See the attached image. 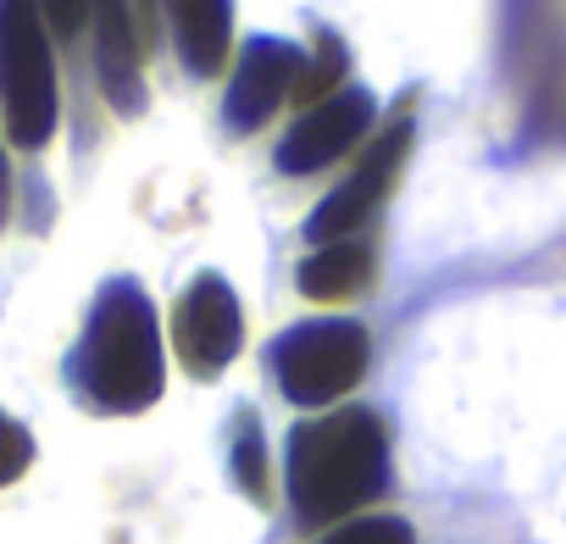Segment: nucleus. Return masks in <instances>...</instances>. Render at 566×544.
Wrapping results in <instances>:
<instances>
[{"label":"nucleus","instance_id":"nucleus-1","mask_svg":"<svg viewBox=\"0 0 566 544\" xmlns=\"http://www.w3.org/2000/svg\"><path fill=\"white\" fill-rule=\"evenodd\" d=\"M67 389L95 417L150 411L167 389L161 323L139 279H106L90 301L84 334L67 351Z\"/></svg>","mask_w":566,"mask_h":544},{"label":"nucleus","instance_id":"nucleus-17","mask_svg":"<svg viewBox=\"0 0 566 544\" xmlns=\"http://www.w3.org/2000/svg\"><path fill=\"white\" fill-rule=\"evenodd\" d=\"M134 23H139V40H150V29H156V0H134Z\"/></svg>","mask_w":566,"mask_h":544},{"label":"nucleus","instance_id":"nucleus-11","mask_svg":"<svg viewBox=\"0 0 566 544\" xmlns=\"http://www.w3.org/2000/svg\"><path fill=\"white\" fill-rule=\"evenodd\" d=\"M373 272H378V255L367 239H339V244H317L301 272H295V284L306 301H345V295H361L373 284Z\"/></svg>","mask_w":566,"mask_h":544},{"label":"nucleus","instance_id":"nucleus-6","mask_svg":"<svg viewBox=\"0 0 566 544\" xmlns=\"http://www.w3.org/2000/svg\"><path fill=\"white\" fill-rule=\"evenodd\" d=\"M172 345H178V362L189 378H217L233 367V356L244 345V312H239L233 284L217 266L195 272L184 284V295L172 306Z\"/></svg>","mask_w":566,"mask_h":544},{"label":"nucleus","instance_id":"nucleus-7","mask_svg":"<svg viewBox=\"0 0 566 544\" xmlns=\"http://www.w3.org/2000/svg\"><path fill=\"white\" fill-rule=\"evenodd\" d=\"M373 123H378L373 90L367 84H345V90H334L328 101H317V106H306L295 117V128L283 134L277 150H272V167L283 178H312V172L334 167Z\"/></svg>","mask_w":566,"mask_h":544},{"label":"nucleus","instance_id":"nucleus-13","mask_svg":"<svg viewBox=\"0 0 566 544\" xmlns=\"http://www.w3.org/2000/svg\"><path fill=\"white\" fill-rule=\"evenodd\" d=\"M345 67H350L345 40H339L334 29H317V56H312V62L301 67V79H295V101H301V112L317 106V101H328L334 90H345Z\"/></svg>","mask_w":566,"mask_h":544},{"label":"nucleus","instance_id":"nucleus-12","mask_svg":"<svg viewBox=\"0 0 566 544\" xmlns=\"http://www.w3.org/2000/svg\"><path fill=\"white\" fill-rule=\"evenodd\" d=\"M228 478L239 483V494H244L250 505H266V500H272L266 433H261L255 406H233V422H228Z\"/></svg>","mask_w":566,"mask_h":544},{"label":"nucleus","instance_id":"nucleus-2","mask_svg":"<svg viewBox=\"0 0 566 544\" xmlns=\"http://www.w3.org/2000/svg\"><path fill=\"white\" fill-rule=\"evenodd\" d=\"M283 478L301 527H328L356 516L389 489V428L373 406H339L328 417L295 422L283 444Z\"/></svg>","mask_w":566,"mask_h":544},{"label":"nucleus","instance_id":"nucleus-15","mask_svg":"<svg viewBox=\"0 0 566 544\" xmlns=\"http://www.w3.org/2000/svg\"><path fill=\"white\" fill-rule=\"evenodd\" d=\"M29 467H34V433H29L7 406H0V489L18 483Z\"/></svg>","mask_w":566,"mask_h":544},{"label":"nucleus","instance_id":"nucleus-16","mask_svg":"<svg viewBox=\"0 0 566 544\" xmlns=\"http://www.w3.org/2000/svg\"><path fill=\"white\" fill-rule=\"evenodd\" d=\"M34 7H40L45 29H51V34H62V40H73V34H78V23L90 18V0H34Z\"/></svg>","mask_w":566,"mask_h":544},{"label":"nucleus","instance_id":"nucleus-3","mask_svg":"<svg viewBox=\"0 0 566 544\" xmlns=\"http://www.w3.org/2000/svg\"><path fill=\"white\" fill-rule=\"evenodd\" d=\"M0 123L18 150L56 139V51L34 0H0Z\"/></svg>","mask_w":566,"mask_h":544},{"label":"nucleus","instance_id":"nucleus-8","mask_svg":"<svg viewBox=\"0 0 566 544\" xmlns=\"http://www.w3.org/2000/svg\"><path fill=\"white\" fill-rule=\"evenodd\" d=\"M301 67H306V51L295 40L250 34L244 51H239V62H233L228 95H222V134L228 139H250L255 128H266V117L290 101Z\"/></svg>","mask_w":566,"mask_h":544},{"label":"nucleus","instance_id":"nucleus-9","mask_svg":"<svg viewBox=\"0 0 566 544\" xmlns=\"http://www.w3.org/2000/svg\"><path fill=\"white\" fill-rule=\"evenodd\" d=\"M95 18V84L117 117L145 112V40L134 23V0H90Z\"/></svg>","mask_w":566,"mask_h":544},{"label":"nucleus","instance_id":"nucleus-18","mask_svg":"<svg viewBox=\"0 0 566 544\" xmlns=\"http://www.w3.org/2000/svg\"><path fill=\"white\" fill-rule=\"evenodd\" d=\"M12 217V172H7V156H0V228Z\"/></svg>","mask_w":566,"mask_h":544},{"label":"nucleus","instance_id":"nucleus-5","mask_svg":"<svg viewBox=\"0 0 566 544\" xmlns=\"http://www.w3.org/2000/svg\"><path fill=\"white\" fill-rule=\"evenodd\" d=\"M417 90H406V101L395 106V117L378 128V139L367 145V156L356 161V172L306 217V239L312 244H339V239H356L373 217H378V206L389 200V189H395V178H400V167H406V156H411V134H417Z\"/></svg>","mask_w":566,"mask_h":544},{"label":"nucleus","instance_id":"nucleus-4","mask_svg":"<svg viewBox=\"0 0 566 544\" xmlns=\"http://www.w3.org/2000/svg\"><path fill=\"white\" fill-rule=\"evenodd\" d=\"M266 367L290 406H334L373 367V334L356 317H312L266 345Z\"/></svg>","mask_w":566,"mask_h":544},{"label":"nucleus","instance_id":"nucleus-14","mask_svg":"<svg viewBox=\"0 0 566 544\" xmlns=\"http://www.w3.org/2000/svg\"><path fill=\"white\" fill-rule=\"evenodd\" d=\"M317 544H417V533H411L406 516H356Z\"/></svg>","mask_w":566,"mask_h":544},{"label":"nucleus","instance_id":"nucleus-10","mask_svg":"<svg viewBox=\"0 0 566 544\" xmlns=\"http://www.w3.org/2000/svg\"><path fill=\"white\" fill-rule=\"evenodd\" d=\"M178 62L189 79H217L233 40V0H161Z\"/></svg>","mask_w":566,"mask_h":544}]
</instances>
